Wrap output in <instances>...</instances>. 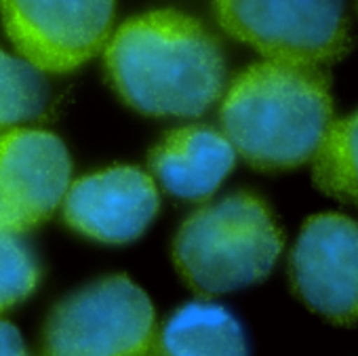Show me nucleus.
Instances as JSON below:
<instances>
[{
  "mask_svg": "<svg viewBox=\"0 0 358 356\" xmlns=\"http://www.w3.org/2000/svg\"><path fill=\"white\" fill-rule=\"evenodd\" d=\"M106 70L120 99L148 116H201L226 87L217 38L169 9L124 22L108 41Z\"/></svg>",
  "mask_w": 358,
  "mask_h": 356,
  "instance_id": "nucleus-1",
  "label": "nucleus"
},
{
  "mask_svg": "<svg viewBox=\"0 0 358 356\" xmlns=\"http://www.w3.org/2000/svg\"><path fill=\"white\" fill-rule=\"evenodd\" d=\"M222 129L259 171L312 160L333 122L329 78L318 66L259 62L241 72L222 101Z\"/></svg>",
  "mask_w": 358,
  "mask_h": 356,
  "instance_id": "nucleus-2",
  "label": "nucleus"
},
{
  "mask_svg": "<svg viewBox=\"0 0 358 356\" xmlns=\"http://www.w3.org/2000/svg\"><path fill=\"white\" fill-rule=\"evenodd\" d=\"M285 247L270 207L251 192H236L196 209L173 241L175 268L203 295H224L270 276Z\"/></svg>",
  "mask_w": 358,
  "mask_h": 356,
  "instance_id": "nucleus-3",
  "label": "nucleus"
},
{
  "mask_svg": "<svg viewBox=\"0 0 358 356\" xmlns=\"http://www.w3.org/2000/svg\"><path fill=\"white\" fill-rule=\"evenodd\" d=\"M154 331L145 291L114 274L76 289L51 310L41 356H148Z\"/></svg>",
  "mask_w": 358,
  "mask_h": 356,
  "instance_id": "nucleus-4",
  "label": "nucleus"
},
{
  "mask_svg": "<svg viewBox=\"0 0 358 356\" xmlns=\"http://www.w3.org/2000/svg\"><path fill=\"white\" fill-rule=\"evenodd\" d=\"M220 26L268 59L331 64L350 47L345 0H215Z\"/></svg>",
  "mask_w": 358,
  "mask_h": 356,
  "instance_id": "nucleus-5",
  "label": "nucleus"
},
{
  "mask_svg": "<svg viewBox=\"0 0 358 356\" xmlns=\"http://www.w3.org/2000/svg\"><path fill=\"white\" fill-rule=\"evenodd\" d=\"M116 0H0L5 30L20 55L43 72H70L110 36Z\"/></svg>",
  "mask_w": 358,
  "mask_h": 356,
  "instance_id": "nucleus-6",
  "label": "nucleus"
},
{
  "mask_svg": "<svg viewBox=\"0 0 358 356\" xmlns=\"http://www.w3.org/2000/svg\"><path fill=\"white\" fill-rule=\"evenodd\" d=\"M289 283L327 322L358 325V222L341 213L308 218L289 255Z\"/></svg>",
  "mask_w": 358,
  "mask_h": 356,
  "instance_id": "nucleus-7",
  "label": "nucleus"
},
{
  "mask_svg": "<svg viewBox=\"0 0 358 356\" xmlns=\"http://www.w3.org/2000/svg\"><path fill=\"white\" fill-rule=\"evenodd\" d=\"M72 162L64 141L41 129L0 133V228L26 232L64 203Z\"/></svg>",
  "mask_w": 358,
  "mask_h": 356,
  "instance_id": "nucleus-8",
  "label": "nucleus"
},
{
  "mask_svg": "<svg viewBox=\"0 0 358 356\" xmlns=\"http://www.w3.org/2000/svg\"><path fill=\"white\" fill-rule=\"evenodd\" d=\"M154 180L135 166H110L74 182L64 197L66 224L99 243L139 238L158 213Z\"/></svg>",
  "mask_w": 358,
  "mask_h": 356,
  "instance_id": "nucleus-9",
  "label": "nucleus"
},
{
  "mask_svg": "<svg viewBox=\"0 0 358 356\" xmlns=\"http://www.w3.org/2000/svg\"><path fill=\"white\" fill-rule=\"evenodd\" d=\"M236 162L228 137L205 124L179 127L150 152V171L160 186L184 201H205L224 184Z\"/></svg>",
  "mask_w": 358,
  "mask_h": 356,
  "instance_id": "nucleus-10",
  "label": "nucleus"
},
{
  "mask_svg": "<svg viewBox=\"0 0 358 356\" xmlns=\"http://www.w3.org/2000/svg\"><path fill=\"white\" fill-rule=\"evenodd\" d=\"M148 356H249V343L228 308L199 299L177 308L154 331Z\"/></svg>",
  "mask_w": 358,
  "mask_h": 356,
  "instance_id": "nucleus-11",
  "label": "nucleus"
},
{
  "mask_svg": "<svg viewBox=\"0 0 358 356\" xmlns=\"http://www.w3.org/2000/svg\"><path fill=\"white\" fill-rule=\"evenodd\" d=\"M312 160L314 182L324 194L358 205V110L331 122Z\"/></svg>",
  "mask_w": 358,
  "mask_h": 356,
  "instance_id": "nucleus-12",
  "label": "nucleus"
},
{
  "mask_svg": "<svg viewBox=\"0 0 358 356\" xmlns=\"http://www.w3.org/2000/svg\"><path fill=\"white\" fill-rule=\"evenodd\" d=\"M47 104V83L24 57L0 49V131L41 116Z\"/></svg>",
  "mask_w": 358,
  "mask_h": 356,
  "instance_id": "nucleus-13",
  "label": "nucleus"
},
{
  "mask_svg": "<svg viewBox=\"0 0 358 356\" xmlns=\"http://www.w3.org/2000/svg\"><path fill=\"white\" fill-rule=\"evenodd\" d=\"M38 264L17 232L0 228V312L24 301L38 285Z\"/></svg>",
  "mask_w": 358,
  "mask_h": 356,
  "instance_id": "nucleus-14",
  "label": "nucleus"
},
{
  "mask_svg": "<svg viewBox=\"0 0 358 356\" xmlns=\"http://www.w3.org/2000/svg\"><path fill=\"white\" fill-rule=\"evenodd\" d=\"M0 356H30L22 333L7 320H0Z\"/></svg>",
  "mask_w": 358,
  "mask_h": 356,
  "instance_id": "nucleus-15",
  "label": "nucleus"
}]
</instances>
